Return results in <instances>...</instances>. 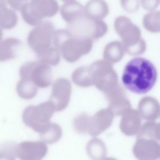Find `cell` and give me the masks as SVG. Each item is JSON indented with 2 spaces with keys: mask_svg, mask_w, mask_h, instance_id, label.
I'll return each mask as SVG.
<instances>
[{
  "mask_svg": "<svg viewBox=\"0 0 160 160\" xmlns=\"http://www.w3.org/2000/svg\"><path fill=\"white\" fill-rule=\"evenodd\" d=\"M54 111V106L50 101L37 106H30L24 109L22 121L27 126L41 133L49 126V119Z\"/></svg>",
  "mask_w": 160,
  "mask_h": 160,
  "instance_id": "5b68a950",
  "label": "cell"
},
{
  "mask_svg": "<svg viewBox=\"0 0 160 160\" xmlns=\"http://www.w3.org/2000/svg\"><path fill=\"white\" fill-rule=\"evenodd\" d=\"M47 146L40 141H24L16 145V156L21 159H39L47 152Z\"/></svg>",
  "mask_w": 160,
  "mask_h": 160,
  "instance_id": "7c38bea8",
  "label": "cell"
},
{
  "mask_svg": "<svg viewBox=\"0 0 160 160\" xmlns=\"http://www.w3.org/2000/svg\"><path fill=\"white\" fill-rule=\"evenodd\" d=\"M54 31L51 22L42 21L29 33L27 39L29 46L37 55L41 54L50 48Z\"/></svg>",
  "mask_w": 160,
  "mask_h": 160,
  "instance_id": "9c48e42d",
  "label": "cell"
},
{
  "mask_svg": "<svg viewBox=\"0 0 160 160\" xmlns=\"http://www.w3.org/2000/svg\"><path fill=\"white\" fill-rule=\"evenodd\" d=\"M108 12V6L104 0H90L84 7L85 15L93 19L101 20L104 18Z\"/></svg>",
  "mask_w": 160,
  "mask_h": 160,
  "instance_id": "e0dca14e",
  "label": "cell"
},
{
  "mask_svg": "<svg viewBox=\"0 0 160 160\" xmlns=\"http://www.w3.org/2000/svg\"><path fill=\"white\" fill-rule=\"evenodd\" d=\"M71 92V84L66 79L59 78L54 82L49 101L54 105L55 111H62L67 107Z\"/></svg>",
  "mask_w": 160,
  "mask_h": 160,
  "instance_id": "30bf717a",
  "label": "cell"
},
{
  "mask_svg": "<svg viewBox=\"0 0 160 160\" xmlns=\"http://www.w3.org/2000/svg\"><path fill=\"white\" fill-rule=\"evenodd\" d=\"M159 126L158 123L147 122L144 123L138 132V139H154L159 141Z\"/></svg>",
  "mask_w": 160,
  "mask_h": 160,
  "instance_id": "603a6c76",
  "label": "cell"
},
{
  "mask_svg": "<svg viewBox=\"0 0 160 160\" xmlns=\"http://www.w3.org/2000/svg\"><path fill=\"white\" fill-rule=\"evenodd\" d=\"M123 9L128 12H136L140 6L139 0H120Z\"/></svg>",
  "mask_w": 160,
  "mask_h": 160,
  "instance_id": "f546056e",
  "label": "cell"
},
{
  "mask_svg": "<svg viewBox=\"0 0 160 160\" xmlns=\"http://www.w3.org/2000/svg\"><path fill=\"white\" fill-rule=\"evenodd\" d=\"M52 41L68 62H74L82 55L88 53L92 46V39L72 36L67 30L54 31Z\"/></svg>",
  "mask_w": 160,
  "mask_h": 160,
  "instance_id": "7a4b0ae2",
  "label": "cell"
},
{
  "mask_svg": "<svg viewBox=\"0 0 160 160\" xmlns=\"http://www.w3.org/2000/svg\"><path fill=\"white\" fill-rule=\"evenodd\" d=\"M104 94L109 102L108 108L115 115H122L131 109L130 102L126 98L124 91L118 86Z\"/></svg>",
  "mask_w": 160,
  "mask_h": 160,
  "instance_id": "4fadbf2b",
  "label": "cell"
},
{
  "mask_svg": "<svg viewBox=\"0 0 160 160\" xmlns=\"http://www.w3.org/2000/svg\"><path fill=\"white\" fill-rule=\"evenodd\" d=\"M114 28L121 38L124 51L131 55L142 54L146 43L141 38V30L126 16H119L114 21Z\"/></svg>",
  "mask_w": 160,
  "mask_h": 160,
  "instance_id": "3957f363",
  "label": "cell"
},
{
  "mask_svg": "<svg viewBox=\"0 0 160 160\" xmlns=\"http://www.w3.org/2000/svg\"><path fill=\"white\" fill-rule=\"evenodd\" d=\"M134 156L140 159H155L160 154L159 145L156 140L138 139L133 148Z\"/></svg>",
  "mask_w": 160,
  "mask_h": 160,
  "instance_id": "5bb4252c",
  "label": "cell"
},
{
  "mask_svg": "<svg viewBox=\"0 0 160 160\" xmlns=\"http://www.w3.org/2000/svg\"><path fill=\"white\" fill-rule=\"evenodd\" d=\"M16 145L14 144H6L0 148V159H14L16 156Z\"/></svg>",
  "mask_w": 160,
  "mask_h": 160,
  "instance_id": "f1b7e54d",
  "label": "cell"
},
{
  "mask_svg": "<svg viewBox=\"0 0 160 160\" xmlns=\"http://www.w3.org/2000/svg\"><path fill=\"white\" fill-rule=\"evenodd\" d=\"M138 109L139 116L144 119L154 121L159 116V103L151 97L142 98L139 103Z\"/></svg>",
  "mask_w": 160,
  "mask_h": 160,
  "instance_id": "2e32d148",
  "label": "cell"
},
{
  "mask_svg": "<svg viewBox=\"0 0 160 160\" xmlns=\"http://www.w3.org/2000/svg\"><path fill=\"white\" fill-rule=\"evenodd\" d=\"M29 0H6L7 3L14 10L19 11L22 6Z\"/></svg>",
  "mask_w": 160,
  "mask_h": 160,
  "instance_id": "1f68e13d",
  "label": "cell"
},
{
  "mask_svg": "<svg viewBox=\"0 0 160 160\" xmlns=\"http://www.w3.org/2000/svg\"><path fill=\"white\" fill-rule=\"evenodd\" d=\"M2 35H3V33H2V28H0V41L2 39Z\"/></svg>",
  "mask_w": 160,
  "mask_h": 160,
  "instance_id": "d6a6232c",
  "label": "cell"
},
{
  "mask_svg": "<svg viewBox=\"0 0 160 160\" xmlns=\"http://www.w3.org/2000/svg\"><path fill=\"white\" fill-rule=\"evenodd\" d=\"M38 61L40 62L46 64L56 65L60 59V54L59 50L55 48H49L42 52L38 54Z\"/></svg>",
  "mask_w": 160,
  "mask_h": 160,
  "instance_id": "d4e9b609",
  "label": "cell"
},
{
  "mask_svg": "<svg viewBox=\"0 0 160 160\" xmlns=\"http://www.w3.org/2000/svg\"><path fill=\"white\" fill-rule=\"evenodd\" d=\"M107 30L108 26L103 21L91 19L85 14L68 23L67 26V31L72 36L91 39L103 36Z\"/></svg>",
  "mask_w": 160,
  "mask_h": 160,
  "instance_id": "52a82bcc",
  "label": "cell"
},
{
  "mask_svg": "<svg viewBox=\"0 0 160 160\" xmlns=\"http://www.w3.org/2000/svg\"><path fill=\"white\" fill-rule=\"evenodd\" d=\"M16 91L21 98L29 99L36 96L38 87L31 81L28 79L21 78L17 84Z\"/></svg>",
  "mask_w": 160,
  "mask_h": 160,
  "instance_id": "7402d4cb",
  "label": "cell"
},
{
  "mask_svg": "<svg viewBox=\"0 0 160 160\" xmlns=\"http://www.w3.org/2000/svg\"><path fill=\"white\" fill-rule=\"evenodd\" d=\"M73 82L78 86L82 87H88L92 86L89 66H82L74 71L72 75Z\"/></svg>",
  "mask_w": 160,
  "mask_h": 160,
  "instance_id": "cb8c5ba5",
  "label": "cell"
},
{
  "mask_svg": "<svg viewBox=\"0 0 160 160\" xmlns=\"http://www.w3.org/2000/svg\"><path fill=\"white\" fill-rule=\"evenodd\" d=\"M141 119L139 113L133 109H129L122 114L120 128L127 136L137 134L141 128Z\"/></svg>",
  "mask_w": 160,
  "mask_h": 160,
  "instance_id": "9a60e30c",
  "label": "cell"
},
{
  "mask_svg": "<svg viewBox=\"0 0 160 160\" xmlns=\"http://www.w3.org/2000/svg\"><path fill=\"white\" fill-rule=\"evenodd\" d=\"M92 85L104 93L118 86V76L112 65L108 61H97L89 66Z\"/></svg>",
  "mask_w": 160,
  "mask_h": 160,
  "instance_id": "8992f818",
  "label": "cell"
},
{
  "mask_svg": "<svg viewBox=\"0 0 160 160\" xmlns=\"http://www.w3.org/2000/svg\"><path fill=\"white\" fill-rule=\"evenodd\" d=\"M21 78L31 81L37 87L46 88L52 80V71L46 64L39 61H30L24 64L20 68Z\"/></svg>",
  "mask_w": 160,
  "mask_h": 160,
  "instance_id": "ba28073f",
  "label": "cell"
},
{
  "mask_svg": "<svg viewBox=\"0 0 160 160\" xmlns=\"http://www.w3.org/2000/svg\"><path fill=\"white\" fill-rule=\"evenodd\" d=\"M21 46V42L15 38H8L0 41V61L15 58Z\"/></svg>",
  "mask_w": 160,
  "mask_h": 160,
  "instance_id": "ac0fdd59",
  "label": "cell"
},
{
  "mask_svg": "<svg viewBox=\"0 0 160 160\" xmlns=\"http://www.w3.org/2000/svg\"><path fill=\"white\" fill-rule=\"evenodd\" d=\"M18 22V16L14 11L7 6L6 0H0V28L10 29Z\"/></svg>",
  "mask_w": 160,
  "mask_h": 160,
  "instance_id": "ffe728a7",
  "label": "cell"
},
{
  "mask_svg": "<svg viewBox=\"0 0 160 160\" xmlns=\"http://www.w3.org/2000/svg\"><path fill=\"white\" fill-rule=\"evenodd\" d=\"M159 11H151L143 18V26L148 31L152 32L159 31Z\"/></svg>",
  "mask_w": 160,
  "mask_h": 160,
  "instance_id": "83f0119b",
  "label": "cell"
},
{
  "mask_svg": "<svg viewBox=\"0 0 160 160\" xmlns=\"http://www.w3.org/2000/svg\"><path fill=\"white\" fill-rule=\"evenodd\" d=\"M114 114L108 108L99 111L93 116H88L86 133L97 136L104 132L112 124Z\"/></svg>",
  "mask_w": 160,
  "mask_h": 160,
  "instance_id": "8fae6325",
  "label": "cell"
},
{
  "mask_svg": "<svg viewBox=\"0 0 160 160\" xmlns=\"http://www.w3.org/2000/svg\"><path fill=\"white\" fill-rule=\"evenodd\" d=\"M63 1H65V2H68V1H74V0H62Z\"/></svg>",
  "mask_w": 160,
  "mask_h": 160,
  "instance_id": "836d02e7",
  "label": "cell"
},
{
  "mask_svg": "<svg viewBox=\"0 0 160 160\" xmlns=\"http://www.w3.org/2000/svg\"><path fill=\"white\" fill-rule=\"evenodd\" d=\"M60 12L63 19L69 23L84 14V7L78 2L68 1L61 7Z\"/></svg>",
  "mask_w": 160,
  "mask_h": 160,
  "instance_id": "d6986e66",
  "label": "cell"
},
{
  "mask_svg": "<svg viewBox=\"0 0 160 160\" xmlns=\"http://www.w3.org/2000/svg\"><path fill=\"white\" fill-rule=\"evenodd\" d=\"M88 154L94 159H103L106 156V147L104 143L98 139H92L88 144Z\"/></svg>",
  "mask_w": 160,
  "mask_h": 160,
  "instance_id": "4316f807",
  "label": "cell"
},
{
  "mask_svg": "<svg viewBox=\"0 0 160 160\" xmlns=\"http://www.w3.org/2000/svg\"><path fill=\"white\" fill-rule=\"evenodd\" d=\"M41 134L42 140L46 143H52L58 141L62 134L61 128L56 124L50 123L49 126Z\"/></svg>",
  "mask_w": 160,
  "mask_h": 160,
  "instance_id": "484cf974",
  "label": "cell"
},
{
  "mask_svg": "<svg viewBox=\"0 0 160 160\" xmlns=\"http://www.w3.org/2000/svg\"><path fill=\"white\" fill-rule=\"evenodd\" d=\"M124 49L122 44L118 41L109 43L104 51V60L109 62H116L121 59L124 55Z\"/></svg>",
  "mask_w": 160,
  "mask_h": 160,
  "instance_id": "44dd1931",
  "label": "cell"
},
{
  "mask_svg": "<svg viewBox=\"0 0 160 160\" xmlns=\"http://www.w3.org/2000/svg\"><path fill=\"white\" fill-rule=\"evenodd\" d=\"M59 4L56 0H31L24 3L20 9L24 21L31 26H37L45 18L56 14Z\"/></svg>",
  "mask_w": 160,
  "mask_h": 160,
  "instance_id": "277c9868",
  "label": "cell"
},
{
  "mask_svg": "<svg viewBox=\"0 0 160 160\" xmlns=\"http://www.w3.org/2000/svg\"><path fill=\"white\" fill-rule=\"evenodd\" d=\"M159 0H141V5L148 11H154L159 6Z\"/></svg>",
  "mask_w": 160,
  "mask_h": 160,
  "instance_id": "4dcf8cb0",
  "label": "cell"
},
{
  "mask_svg": "<svg viewBox=\"0 0 160 160\" xmlns=\"http://www.w3.org/2000/svg\"><path fill=\"white\" fill-rule=\"evenodd\" d=\"M157 79V71L149 60L137 57L125 66L122 81L126 89L136 94L149 91Z\"/></svg>",
  "mask_w": 160,
  "mask_h": 160,
  "instance_id": "6da1fadb",
  "label": "cell"
}]
</instances>
